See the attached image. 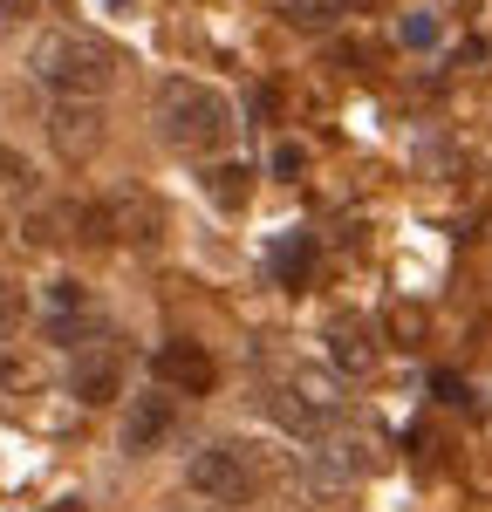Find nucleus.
Masks as SVG:
<instances>
[{
    "mask_svg": "<svg viewBox=\"0 0 492 512\" xmlns=\"http://www.w3.org/2000/svg\"><path fill=\"white\" fill-rule=\"evenodd\" d=\"M48 308H55L62 321L82 315V308H89V287H82V280H48Z\"/></svg>",
    "mask_w": 492,
    "mask_h": 512,
    "instance_id": "2eb2a0df",
    "label": "nucleus"
},
{
    "mask_svg": "<svg viewBox=\"0 0 492 512\" xmlns=\"http://www.w3.org/2000/svg\"><path fill=\"white\" fill-rule=\"evenodd\" d=\"M171 424H178V403H171V390L130 396V417H123V451H151V444H164V437H171Z\"/></svg>",
    "mask_w": 492,
    "mask_h": 512,
    "instance_id": "0eeeda50",
    "label": "nucleus"
},
{
    "mask_svg": "<svg viewBox=\"0 0 492 512\" xmlns=\"http://www.w3.org/2000/svg\"><path fill=\"white\" fill-rule=\"evenodd\" d=\"M158 123H164V144L192 151V158H212L233 144V103L212 89V82H192V76H171L158 89Z\"/></svg>",
    "mask_w": 492,
    "mask_h": 512,
    "instance_id": "f03ea898",
    "label": "nucleus"
},
{
    "mask_svg": "<svg viewBox=\"0 0 492 512\" xmlns=\"http://www.w3.org/2000/svg\"><path fill=\"white\" fill-rule=\"evenodd\" d=\"M158 233H164L158 198L137 192V185H117L110 198L89 205V239H130V246H151Z\"/></svg>",
    "mask_w": 492,
    "mask_h": 512,
    "instance_id": "7ed1b4c3",
    "label": "nucleus"
},
{
    "mask_svg": "<svg viewBox=\"0 0 492 512\" xmlns=\"http://www.w3.org/2000/svg\"><path fill=\"white\" fill-rule=\"evenodd\" d=\"M28 14H41V0H0V21H28Z\"/></svg>",
    "mask_w": 492,
    "mask_h": 512,
    "instance_id": "6ab92c4d",
    "label": "nucleus"
},
{
    "mask_svg": "<svg viewBox=\"0 0 492 512\" xmlns=\"http://www.w3.org/2000/svg\"><path fill=\"white\" fill-rule=\"evenodd\" d=\"M28 69H35L62 103H96L110 82H117V48L89 28H48L28 48Z\"/></svg>",
    "mask_w": 492,
    "mask_h": 512,
    "instance_id": "f257e3e1",
    "label": "nucleus"
},
{
    "mask_svg": "<svg viewBox=\"0 0 492 512\" xmlns=\"http://www.w3.org/2000/svg\"><path fill=\"white\" fill-rule=\"evenodd\" d=\"M308 267H315V246H308V233H294V239H281L274 246V274L294 287V280H308Z\"/></svg>",
    "mask_w": 492,
    "mask_h": 512,
    "instance_id": "f8f14e48",
    "label": "nucleus"
},
{
    "mask_svg": "<svg viewBox=\"0 0 492 512\" xmlns=\"http://www.w3.org/2000/svg\"><path fill=\"white\" fill-rule=\"evenodd\" d=\"M404 41H410V48H438V21H431V14H410Z\"/></svg>",
    "mask_w": 492,
    "mask_h": 512,
    "instance_id": "dca6fc26",
    "label": "nucleus"
},
{
    "mask_svg": "<svg viewBox=\"0 0 492 512\" xmlns=\"http://www.w3.org/2000/svg\"><path fill=\"white\" fill-rule=\"evenodd\" d=\"M69 396L89 403V410L117 403V396H123V355L117 349H82L76 362H69Z\"/></svg>",
    "mask_w": 492,
    "mask_h": 512,
    "instance_id": "39448f33",
    "label": "nucleus"
},
{
    "mask_svg": "<svg viewBox=\"0 0 492 512\" xmlns=\"http://www.w3.org/2000/svg\"><path fill=\"white\" fill-rule=\"evenodd\" d=\"M328 355H335V369H349V376H369L376 369V342H369V321L342 315L328 328Z\"/></svg>",
    "mask_w": 492,
    "mask_h": 512,
    "instance_id": "1a4fd4ad",
    "label": "nucleus"
},
{
    "mask_svg": "<svg viewBox=\"0 0 492 512\" xmlns=\"http://www.w3.org/2000/svg\"><path fill=\"white\" fill-rule=\"evenodd\" d=\"M0 239H7V219H0Z\"/></svg>",
    "mask_w": 492,
    "mask_h": 512,
    "instance_id": "412c9836",
    "label": "nucleus"
},
{
    "mask_svg": "<svg viewBox=\"0 0 492 512\" xmlns=\"http://www.w3.org/2000/svg\"><path fill=\"white\" fill-rule=\"evenodd\" d=\"M205 198H212L219 212H246V198H253V164L219 158L212 171H205Z\"/></svg>",
    "mask_w": 492,
    "mask_h": 512,
    "instance_id": "9d476101",
    "label": "nucleus"
},
{
    "mask_svg": "<svg viewBox=\"0 0 492 512\" xmlns=\"http://www.w3.org/2000/svg\"><path fill=\"white\" fill-rule=\"evenodd\" d=\"M158 376H164V390H185V396H212V383H219V362L199 349V342H164L158 349Z\"/></svg>",
    "mask_w": 492,
    "mask_h": 512,
    "instance_id": "423d86ee",
    "label": "nucleus"
},
{
    "mask_svg": "<svg viewBox=\"0 0 492 512\" xmlns=\"http://www.w3.org/2000/svg\"><path fill=\"white\" fill-rule=\"evenodd\" d=\"M349 14V0H287V28H301V35H322Z\"/></svg>",
    "mask_w": 492,
    "mask_h": 512,
    "instance_id": "9b49d317",
    "label": "nucleus"
},
{
    "mask_svg": "<svg viewBox=\"0 0 492 512\" xmlns=\"http://www.w3.org/2000/svg\"><path fill=\"white\" fill-rule=\"evenodd\" d=\"M48 130H55L62 158H96V151H103V110H96V103H55Z\"/></svg>",
    "mask_w": 492,
    "mask_h": 512,
    "instance_id": "6e6552de",
    "label": "nucleus"
},
{
    "mask_svg": "<svg viewBox=\"0 0 492 512\" xmlns=\"http://www.w3.org/2000/svg\"><path fill=\"white\" fill-rule=\"evenodd\" d=\"M301 164H308V151H301V144H281V151H274V171H281V178H294Z\"/></svg>",
    "mask_w": 492,
    "mask_h": 512,
    "instance_id": "a211bd4d",
    "label": "nucleus"
},
{
    "mask_svg": "<svg viewBox=\"0 0 492 512\" xmlns=\"http://www.w3.org/2000/svg\"><path fill=\"white\" fill-rule=\"evenodd\" d=\"M41 512H89L82 499H55V506H41Z\"/></svg>",
    "mask_w": 492,
    "mask_h": 512,
    "instance_id": "aec40b11",
    "label": "nucleus"
},
{
    "mask_svg": "<svg viewBox=\"0 0 492 512\" xmlns=\"http://www.w3.org/2000/svg\"><path fill=\"white\" fill-rule=\"evenodd\" d=\"M185 478H192V492H205V499L240 506L246 492H253V451L233 444V437H219V444H205L199 458L185 465Z\"/></svg>",
    "mask_w": 492,
    "mask_h": 512,
    "instance_id": "20e7f679",
    "label": "nucleus"
},
{
    "mask_svg": "<svg viewBox=\"0 0 492 512\" xmlns=\"http://www.w3.org/2000/svg\"><path fill=\"white\" fill-rule=\"evenodd\" d=\"M21 321H28V287L21 280H0V342L21 335Z\"/></svg>",
    "mask_w": 492,
    "mask_h": 512,
    "instance_id": "4468645a",
    "label": "nucleus"
},
{
    "mask_svg": "<svg viewBox=\"0 0 492 512\" xmlns=\"http://www.w3.org/2000/svg\"><path fill=\"white\" fill-rule=\"evenodd\" d=\"M424 328H431L424 308H397V335H404V342H424Z\"/></svg>",
    "mask_w": 492,
    "mask_h": 512,
    "instance_id": "f3484780",
    "label": "nucleus"
},
{
    "mask_svg": "<svg viewBox=\"0 0 492 512\" xmlns=\"http://www.w3.org/2000/svg\"><path fill=\"white\" fill-rule=\"evenodd\" d=\"M35 185H41L35 158H21L14 144H0V192H35Z\"/></svg>",
    "mask_w": 492,
    "mask_h": 512,
    "instance_id": "ddd939ff",
    "label": "nucleus"
}]
</instances>
